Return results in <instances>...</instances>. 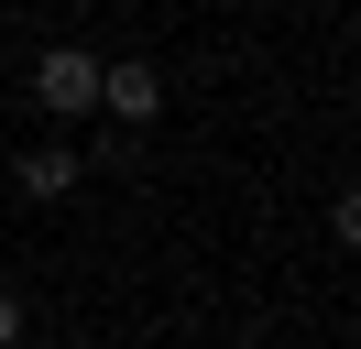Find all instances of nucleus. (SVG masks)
Instances as JSON below:
<instances>
[{
	"label": "nucleus",
	"instance_id": "nucleus-1",
	"mask_svg": "<svg viewBox=\"0 0 361 349\" xmlns=\"http://www.w3.org/2000/svg\"><path fill=\"white\" fill-rule=\"evenodd\" d=\"M33 109H55V120H88L99 109V55L88 44H44L33 55Z\"/></svg>",
	"mask_w": 361,
	"mask_h": 349
},
{
	"label": "nucleus",
	"instance_id": "nucleus-2",
	"mask_svg": "<svg viewBox=\"0 0 361 349\" xmlns=\"http://www.w3.org/2000/svg\"><path fill=\"white\" fill-rule=\"evenodd\" d=\"M99 109H110L121 131H142V120H154V109H164V77H154V65H142V55H121V65H99Z\"/></svg>",
	"mask_w": 361,
	"mask_h": 349
},
{
	"label": "nucleus",
	"instance_id": "nucleus-3",
	"mask_svg": "<svg viewBox=\"0 0 361 349\" xmlns=\"http://www.w3.org/2000/svg\"><path fill=\"white\" fill-rule=\"evenodd\" d=\"M23 196H33V208H55V196H77V153H23Z\"/></svg>",
	"mask_w": 361,
	"mask_h": 349
},
{
	"label": "nucleus",
	"instance_id": "nucleus-4",
	"mask_svg": "<svg viewBox=\"0 0 361 349\" xmlns=\"http://www.w3.org/2000/svg\"><path fill=\"white\" fill-rule=\"evenodd\" d=\"M0 349H23V295L0 284Z\"/></svg>",
	"mask_w": 361,
	"mask_h": 349
}]
</instances>
